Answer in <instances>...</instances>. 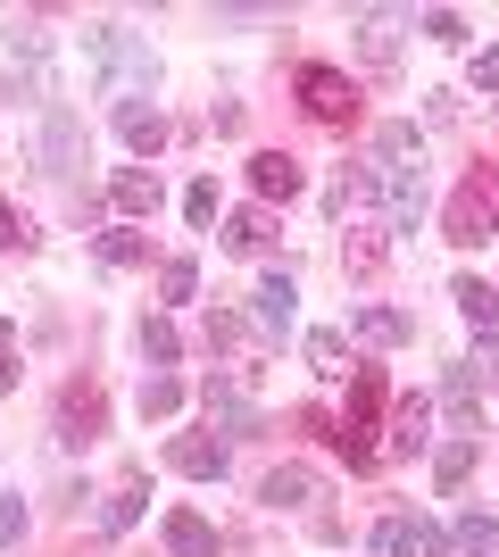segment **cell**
I'll return each mask as SVG.
<instances>
[{
    "mask_svg": "<svg viewBox=\"0 0 499 557\" xmlns=\"http://www.w3.org/2000/svg\"><path fill=\"white\" fill-rule=\"evenodd\" d=\"M84 50L100 59V75H109V84H134V92H142V84H159V59H150V42H134L125 25H92V34H84Z\"/></svg>",
    "mask_w": 499,
    "mask_h": 557,
    "instance_id": "obj_1",
    "label": "cell"
},
{
    "mask_svg": "<svg viewBox=\"0 0 499 557\" xmlns=\"http://www.w3.org/2000/svg\"><path fill=\"white\" fill-rule=\"evenodd\" d=\"M300 109H309L316 125H358V84L341 67H325V59H309V67H300Z\"/></svg>",
    "mask_w": 499,
    "mask_h": 557,
    "instance_id": "obj_2",
    "label": "cell"
},
{
    "mask_svg": "<svg viewBox=\"0 0 499 557\" xmlns=\"http://www.w3.org/2000/svg\"><path fill=\"white\" fill-rule=\"evenodd\" d=\"M441 233H450L458 250H483L499 233V209H491V191H483V175H466V184L450 191V209H441Z\"/></svg>",
    "mask_w": 499,
    "mask_h": 557,
    "instance_id": "obj_3",
    "label": "cell"
},
{
    "mask_svg": "<svg viewBox=\"0 0 499 557\" xmlns=\"http://www.w3.org/2000/svg\"><path fill=\"white\" fill-rule=\"evenodd\" d=\"M375 557H450V533L425 516H383L375 524Z\"/></svg>",
    "mask_w": 499,
    "mask_h": 557,
    "instance_id": "obj_4",
    "label": "cell"
},
{
    "mask_svg": "<svg viewBox=\"0 0 499 557\" xmlns=\"http://www.w3.org/2000/svg\"><path fill=\"white\" fill-rule=\"evenodd\" d=\"M84 150H92V141H84V116H75V109H50L42 116V166H50V175H75Z\"/></svg>",
    "mask_w": 499,
    "mask_h": 557,
    "instance_id": "obj_5",
    "label": "cell"
},
{
    "mask_svg": "<svg viewBox=\"0 0 499 557\" xmlns=\"http://www.w3.org/2000/svg\"><path fill=\"white\" fill-rule=\"evenodd\" d=\"M209 424H216V433H234V442L259 433V408L241 399V374H209Z\"/></svg>",
    "mask_w": 499,
    "mask_h": 557,
    "instance_id": "obj_6",
    "label": "cell"
},
{
    "mask_svg": "<svg viewBox=\"0 0 499 557\" xmlns=\"http://www.w3.org/2000/svg\"><path fill=\"white\" fill-rule=\"evenodd\" d=\"M100 417H109V408H100L92 383H67V399H59V442H67V449L100 442Z\"/></svg>",
    "mask_w": 499,
    "mask_h": 557,
    "instance_id": "obj_7",
    "label": "cell"
},
{
    "mask_svg": "<svg viewBox=\"0 0 499 557\" xmlns=\"http://www.w3.org/2000/svg\"><path fill=\"white\" fill-rule=\"evenodd\" d=\"M375 175H425V134L416 125H375Z\"/></svg>",
    "mask_w": 499,
    "mask_h": 557,
    "instance_id": "obj_8",
    "label": "cell"
},
{
    "mask_svg": "<svg viewBox=\"0 0 499 557\" xmlns=\"http://www.w3.org/2000/svg\"><path fill=\"white\" fill-rule=\"evenodd\" d=\"M166 466H175V474H191V483H216V474H225V442L184 433V442H166Z\"/></svg>",
    "mask_w": 499,
    "mask_h": 557,
    "instance_id": "obj_9",
    "label": "cell"
},
{
    "mask_svg": "<svg viewBox=\"0 0 499 557\" xmlns=\"http://www.w3.org/2000/svg\"><path fill=\"white\" fill-rule=\"evenodd\" d=\"M433 442V399H391V458H416Z\"/></svg>",
    "mask_w": 499,
    "mask_h": 557,
    "instance_id": "obj_10",
    "label": "cell"
},
{
    "mask_svg": "<svg viewBox=\"0 0 499 557\" xmlns=\"http://www.w3.org/2000/svg\"><path fill=\"white\" fill-rule=\"evenodd\" d=\"M250 300H259V325L266 333H291V317H300V283H291V275H259Z\"/></svg>",
    "mask_w": 499,
    "mask_h": 557,
    "instance_id": "obj_11",
    "label": "cell"
},
{
    "mask_svg": "<svg viewBox=\"0 0 499 557\" xmlns=\"http://www.w3.org/2000/svg\"><path fill=\"white\" fill-rule=\"evenodd\" d=\"M117 134H125V150H166V116L150 109V100H117Z\"/></svg>",
    "mask_w": 499,
    "mask_h": 557,
    "instance_id": "obj_12",
    "label": "cell"
},
{
    "mask_svg": "<svg viewBox=\"0 0 499 557\" xmlns=\"http://www.w3.org/2000/svg\"><path fill=\"white\" fill-rule=\"evenodd\" d=\"M358 50H366V59H375V67H391V59H400V17H391V9H358Z\"/></svg>",
    "mask_w": 499,
    "mask_h": 557,
    "instance_id": "obj_13",
    "label": "cell"
},
{
    "mask_svg": "<svg viewBox=\"0 0 499 557\" xmlns=\"http://www.w3.org/2000/svg\"><path fill=\"white\" fill-rule=\"evenodd\" d=\"M109 209H117L125 225H134V216H150V209H159V175H150V166H125L117 184H109Z\"/></svg>",
    "mask_w": 499,
    "mask_h": 557,
    "instance_id": "obj_14",
    "label": "cell"
},
{
    "mask_svg": "<svg viewBox=\"0 0 499 557\" xmlns=\"http://www.w3.org/2000/svg\"><path fill=\"white\" fill-rule=\"evenodd\" d=\"M250 184H259V200H291L309 175H300V159H284V150H259V159H250Z\"/></svg>",
    "mask_w": 499,
    "mask_h": 557,
    "instance_id": "obj_15",
    "label": "cell"
},
{
    "mask_svg": "<svg viewBox=\"0 0 499 557\" xmlns=\"http://www.w3.org/2000/svg\"><path fill=\"white\" fill-rule=\"evenodd\" d=\"M166 549H175V557H216V524H209V516H191V508H175V516H166Z\"/></svg>",
    "mask_w": 499,
    "mask_h": 557,
    "instance_id": "obj_16",
    "label": "cell"
},
{
    "mask_svg": "<svg viewBox=\"0 0 499 557\" xmlns=\"http://www.w3.org/2000/svg\"><path fill=\"white\" fill-rule=\"evenodd\" d=\"M266 242H275V216H266V209H234V216H225V250H234V258H259Z\"/></svg>",
    "mask_w": 499,
    "mask_h": 557,
    "instance_id": "obj_17",
    "label": "cell"
},
{
    "mask_svg": "<svg viewBox=\"0 0 499 557\" xmlns=\"http://www.w3.org/2000/svg\"><path fill=\"white\" fill-rule=\"evenodd\" d=\"M259 499H266V508H309V499H316V474H309V466H275V474L259 483Z\"/></svg>",
    "mask_w": 499,
    "mask_h": 557,
    "instance_id": "obj_18",
    "label": "cell"
},
{
    "mask_svg": "<svg viewBox=\"0 0 499 557\" xmlns=\"http://www.w3.org/2000/svg\"><path fill=\"white\" fill-rule=\"evenodd\" d=\"M350 333H358L366 349H400V342H408V317H400V308H358Z\"/></svg>",
    "mask_w": 499,
    "mask_h": 557,
    "instance_id": "obj_19",
    "label": "cell"
},
{
    "mask_svg": "<svg viewBox=\"0 0 499 557\" xmlns=\"http://www.w3.org/2000/svg\"><path fill=\"white\" fill-rule=\"evenodd\" d=\"M450 300L466 308V325H475V333H491V325H499V292H491L483 275H458V283H450Z\"/></svg>",
    "mask_w": 499,
    "mask_h": 557,
    "instance_id": "obj_20",
    "label": "cell"
},
{
    "mask_svg": "<svg viewBox=\"0 0 499 557\" xmlns=\"http://www.w3.org/2000/svg\"><path fill=\"white\" fill-rule=\"evenodd\" d=\"M383 200V175L375 166H341V175H333V209L350 216V209H375Z\"/></svg>",
    "mask_w": 499,
    "mask_h": 557,
    "instance_id": "obj_21",
    "label": "cell"
},
{
    "mask_svg": "<svg viewBox=\"0 0 499 557\" xmlns=\"http://www.w3.org/2000/svg\"><path fill=\"white\" fill-rule=\"evenodd\" d=\"M383 200H391V225L416 233V216H425V175H383Z\"/></svg>",
    "mask_w": 499,
    "mask_h": 557,
    "instance_id": "obj_22",
    "label": "cell"
},
{
    "mask_svg": "<svg viewBox=\"0 0 499 557\" xmlns=\"http://www.w3.org/2000/svg\"><path fill=\"white\" fill-rule=\"evenodd\" d=\"M441 408H450L458 424H475V417H483V374H475V367H450V383H441Z\"/></svg>",
    "mask_w": 499,
    "mask_h": 557,
    "instance_id": "obj_23",
    "label": "cell"
},
{
    "mask_svg": "<svg viewBox=\"0 0 499 557\" xmlns=\"http://www.w3.org/2000/svg\"><path fill=\"white\" fill-rule=\"evenodd\" d=\"M475 458H483V449L466 442V433H458V442H441V449H433V483H441V491H458L466 474H475Z\"/></svg>",
    "mask_w": 499,
    "mask_h": 557,
    "instance_id": "obj_24",
    "label": "cell"
},
{
    "mask_svg": "<svg viewBox=\"0 0 499 557\" xmlns=\"http://www.w3.org/2000/svg\"><path fill=\"white\" fill-rule=\"evenodd\" d=\"M309 367H316V374H350V367H358V358H350V333L316 325V333H309Z\"/></svg>",
    "mask_w": 499,
    "mask_h": 557,
    "instance_id": "obj_25",
    "label": "cell"
},
{
    "mask_svg": "<svg viewBox=\"0 0 499 557\" xmlns=\"http://www.w3.org/2000/svg\"><path fill=\"white\" fill-rule=\"evenodd\" d=\"M391 399V383H383V367H350V424H366Z\"/></svg>",
    "mask_w": 499,
    "mask_h": 557,
    "instance_id": "obj_26",
    "label": "cell"
},
{
    "mask_svg": "<svg viewBox=\"0 0 499 557\" xmlns=\"http://www.w3.org/2000/svg\"><path fill=\"white\" fill-rule=\"evenodd\" d=\"M142 258H150L142 225H117V233H100V267H142Z\"/></svg>",
    "mask_w": 499,
    "mask_h": 557,
    "instance_id": "obj_27",
    "label": "cell"
},
{
    "mask_svg": "<svg viewBox=\"0 0 499 557\" xmlns=\"http://www.w3.org/2000/svg\"><path fill=\"white\" fill-rule=\"evenodd\" d=\"M458 549H466V557H491L499 549V524L483 508H466V516H458Z\"/></svg>",
    "mask_w": 499,
    "mask_h": 557,
    "instance_id": "obj_28",
    "label": "cell"
},
{
    "mask_svg": "<svg viewBox=\"0 0 499 557\" xmlns=\"http://www.w3.org/2000/svg\"><path fill=\"white\" fill-rule=\"evenodd\" d=\"M175 408H184V383H175V374H150L142 383V417H175Z\"/></svg>",
    "mask_w": 499,
    "mask_h": 557,
    "instance_id": "obj_29",
    "label": "cell"
},
{
    "mask_svg": "<svg viewBox=\"0 0 499 557\" xmlns=\"http://www.w3.org/2000/svg\"><path fill=\"white\" fill-rule=\"evenodd\" d=\"M416 34H425V42H466V17H458V9H425V17H416Z\"/></svg>",
    "mask_w": 499,
    "mask_h": 557,
    "instance_id": "obj_30",
    "label": "cell"
},
{
    "mask_svg": "<svg viewBox=\"0 0 499 557\" xmlns=\"http://www.w3.org/2000/svg\"><path fill=\"white\" fill-rule=\"evenodd\" d=\"M175 349H184V342H175V325L150 317V325H142V358H150V367H175Z\"/></svg>",
    "mask_w": 499,
    "mask_h": 557,
    "instance_id": "obj_31",
    "label": "cell"
},
{
    "mask_svg": "<svg viewBox=\"0 0 499 557\" xmlns=\"http://www.w3.org/2000/svg\"><path fill=\"white\" fill-rule=\"evenodd\" d=\"M159 292H166V300H191V292H200V267H191V258H166V267H159Z\"/></svg>",
    "mask_w": 499,
    "mask_h": 557,
    "instance_id": "obj_32",
    "label": "cell"
},
{
    "mask_svg": "<svg viewBox=\"0 0 499 557\" xmlns=\"http://www.w3.org/2000/svg\"><path fill=\"white\" fill-rule=\"evenodd\" d=\"M134 516H142V491H134V483H125V491H109V508H100V524H109V533H125Z\"/></svg>",
    "mask_w": 499,
    "mask_h": 557,
    "instance_id": "obj_33",
    "label": "cell"
},
{
    "mask_svg": "<svg viewBox=\"0 0 499 557\" xmlns=\"http://www.w3.org/2000/svg\"><path fill=\"white\" fill-rule=\"evenodd\" d=\"M341 267H350V275H375L383 267V233H358L350 250H341Z\"/></svg>",
    "mask_w": 499,
    "mask_h": 557,
    "instance_id": "obj_34",
    "label": "cell"
},
{
    "mask_svg": "<svg viewBox=\"0 0 499 557\" xmlns=\"http://www.w3.org/2000/svg\"><path fill=\"white\" fill-rule=\"evenodd\" d=\"M333 442H341V458H350V466H358V474H366V466H375V458H383V449H375V442H366V424H341V433H333Z\"/></svg>",
    "mask_w": 499,
    "mask_h": 557,
    "instance_id": "obj_35",
    "label": "cell"
},
{
    "mask_svg": "<svg viewBox=\"0 0 499 557\" xmlns=\"http://www.w3.org/2000/svg\"><path fill=\"white\" fill-rule=\"evenodd\" d=\"M34 242H42V233H34L17 209H9V200H0V250H34Z\"/></svg>",
    "mask_w": 499,
    "mask_h": 557,
    "instance_id": "obj_36",
    "label": "cell"
},
{
    "mask_svg": "<svg viewBox=\"0 0 499 557\" xmlns=\"http://www.w3.org/2000/svg\"><path fill=\"white\" fill-rule=\"evenodd\" d=\"M25 541V508H17V491H0V557Z\"/></svg>",
    "mask_w": 499,
    "mask_h": 557,
    "instance_id": "obj_37",
    "label": "cell"
},
{
    "mask_svg": "<svg viewBox=\"0 0 499 557\" xmlns=\"http://www.w3.org/2000/svg\"><path fill=\"white\" fill-rule=\"evenodd\" d=\"M184 216H191V225H216V184H209V175L184 191Z\"/></svg>",
    "mask_w": 499,
    "mask_h": 557,
    "instance_id": "obj_38",
    "label": "cell"
},
{
    "mask_svg": "<svg viewBox=\"0 0 499 557\" xmlns=\"http://www.w3.org/2000/svg\"><path fill=\"white\" fill-rule=\"evenodd\" d=\"M241 333H250V325H241L234 308H216V317H209V333H200V342H209V349H234Z\"/></svg>",
    "mask_w": 499,
    "mask_h": 557,
    "instance_id": "obj_39",
    "label": "cell"
},
{
    "mask_svg": "<svg viewBox=\"0 0 499 557\" xmlns=\"http://www.w3.org/2000/svg\"><path fill=\"white\" fill-rule=\"evenodd\" d=\"M42 42H50V34L34 17H9V50H42Z\"/></svg>",
    "mask_w": 499,
    "mask_h": 557,
    "instance_id": "obj_40",
    "label": "cell"
},
{
    "mask_svg": "<svg viewBox=\"0 0 499 557\" xmlns=\"http://www.w3.org/2000/svg\"><path fill=\"white\" fill-rule=\"evenodd\" d=\"M475 84H483V92H499V42L475 50Z\"/></svg>",
    "mask_w": 499,
    "mask_h": 557,
    "instance_id": "obj_41",
    "label": "cell"
}]
</instances>
